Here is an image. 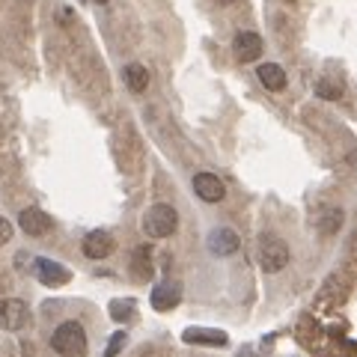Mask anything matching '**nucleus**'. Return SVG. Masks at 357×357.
<instances>
[{
	"instance_id": "nucleus-5",
	"label": "nucleus",
	"mask_w": 357,
	"mask_h": 357,
	"mask_svg": "<svg viewBox=\"0 0 357 357\" xmlns=\"http://www.w3.org/2000/svg\"><path fill=\"white\" fill-rule=\"evenodd\" d=\"M33 274H36V280L42 286H66L72 280V271L69 268H63L60 262H54V259H36V268H33Z\"/></svg>"
},
{
	"instance_id": "nucleus-7",
	"label": "nucleus",
	"mask_w": 357,
	"mask_h": 357,
	"mask_svg": "<svg viewBox=\"0 0 357 357\" xmlns=\"http://www.w3.org/2000/svg\"><path fill=\"white\" fill-rule=\"evenodd\" d=\"M18 227L24 229L30 238H42L45 232H51V215H45L42 208L30 206V208H24L18 215Z\"/></svg>"
},
{
	"instance_id": "nucleus-10",
	"label": "nucleus",
	"mask_w": 357,
	"mask_h": 357,
	"mask_svg": "<svg viewBox=\"0 0 357 357\" xmlns=\"http://www.w3.org/2000/svg\"><path fill=\"white\" fill-rule=\"evenodd\" d=\"M232 51L241 63H253L256 57L262 54V36L259 33H250V30H241L236 39H232Z\"/></svg>"
},
{
	"instance_id": "nucleus-2",
	"label": "nucleus",
	"mask_w": 357,
	"mask_h": 357,
	"mask_svg": "<svg viewBox=\"0 0 357 357\" xmlns=\"http://www.w3.org/2000/svg\"><path fill=\"white\" fill-rule=\"evenodd\" d=\"M176 227H178V215H176V208L167 203H155L146 215H143V232H146L149 238L173 236Z\"/></svg>"
},
{
	"instance_id": "nucleus-8",
	"label": "nucleus",
	"mask_w": 357,
	"mask_h": 357,
	"mask_svg": "<svg viewBox=\"0 0 357 357\" xmlns=\"http://www.w3.org/2000/svg\"><path fill=\"white\" fill-rule=\"evenodd\" d=\"M238 248H241V238H238V232H236V229L218 227V229H211V232H208V250L215 253V256H232Z\"/></svg>"
},
{
	"instance_id": "nucleus-13",
	"label": "nucleus",
	"mask_w": 357,
	"mask_h": 357,
	"mask_svg": "<svg viewBox=\"0 0 357 357\" xmlns=\"http://www.w3.org/2000/svg\"><path fill=\"white\" fill-rule=\"evenodd\" d=\"M256 77H259V84L265 89H271V93H280L286 86V72L277 63H262L259 69H256Z\"/></svg>"
},
{
	"instance_id": "nucleus-1",
	"label": "nucleus",
	"mask_w": 357,
	"mask_h": 357,
	"mask_svg": "<svg viewBox=\"0 0 357 357\" xmlns=\"http://www.w3.org/2000/svg\"><path fill=\"white\" fill-rule=\"evenodd\" d=\"M51 349L60 357H86V331L81 321H63L57 325V331L51 333Z\"/></svg>"
},
{
	"instance_id": "nucleus-14",
	"label": "nucleus",
	"mask_w": 357,
	"mask_h": 357,
	"mask_svg": "<svg viewBox=\"0 0 357 357\" xmlns=\"http://www.w3.org/2000/svg\"><path fill=\"white\" fill-rule=\"evenodd\" d=\"M122 77H126V86L131 89V93H146V86H149V72H146V66L128 63L126 72H122Z\"/></svg>"
},
{
	"instance_id": "nucleus-6",
	"label": "nucleus",
	"mask_w": 357,
	"mask_h": 357,
	"mask_svg": "<svg viewBox=\"0 0 357 357\" xmlns=\"http://www.w3.org/2000/svg\"><path fill=\"white\" fill-rule=\"evenodd\" d=\"M194 194L203 199V203H220L227 197V188L215 173H197L194 176Z\"/></svg>"
},
{
	"instance_id": "nucleus-20",
	"label": "nucleus",
	"mask_w": 357,
	"mask_h": 357,
	"mask_svg": "<svg viewBox=\"0 0 357 357\" xmlns=\"http://www.w3.org/2000/svg\"><path fill=\"white\" fill-rule=\"evenodd\" d=\"M223 3H236V0H223Z\"/></svg>"
},
{
	"instance_id": "nucleus-12",
	"label": "nucleus",
	"mask_w": 357,
	"mask_h": 357,
	"mask_svg": "<svg viewBox=\"0 0 357 357\" xmlns=\"http://www.w3.org/2000/svg\"><path fill=\"white\" fill-rule=\"evenodd\" d=\"M182 340L191 342V345H227L229 342L227 333L218 331V328H188L182 333Z\"/></svg>"
},
{
	"instance_id": "nucleus-9",
	"label": "nucleus",
	"mask_w": 357,
	"mask_h": 357,
	"mask_svg": "<svg viewBox=\"0 0 357 357\" xmlns=\"http://www.w3.org/2000/svg\"><path fill=\"white\" fill-rule=\"evenodd\" d=\"M114 253V236L107 229H93L89 236L84 238V256L86 259H107Z\"/></svg>"
},
{
	"instance_id": "nucleus-4",
	"label": "nucleus",
	"mask_w": 357,
	"mask_h": 357,
	"mask_svg": "<svg viewBox=\"0 0 357 357\" xmlns=\"http://www.w3.org/2000/svg\"><path fill=\"white\" fill-rule=\"evenodd\" d=\"M27 325V304L18 298L0 301V331H21Z\"/></svg>"
},
{
	"instance_id": "nucleus-15",
	"label": "nucleus",
	"mask_w": 357,
	"mask_h": 357,
	"mask_svg": "<svg viewBox=\"0 0 357 357\" xmlns=\"http://www.w3.org/2000/svg\"><path fill=\"white\" fill-rule=\"evenodd\" d=\"M342 93H345V86H342V81H337V77H321L316 84V96L328 98V102H337V98H342Z\"/></svg>"
},
{
	"instance_id": "nucleus-3",
	"label": "nucleus",
	"mask_w": 357,
	"mask_h": 357,
	"mask_svg": "<svg viewBox=\"0 0 357 357\" xmlns=\"http://www.w3.org/2000/svg\"><path fill=\"white\" fill-rule=\"evenodd\" d=\"M259 265L265 274H277L289 265V248L283 238L277 236H262L259 241Z\"/></svg>"
},
{
	"instance_id": "nucleus-19",
	"label": "nucleus",
	"mask_w": 357,
	"mask_h": 357,
	"mask_svg": "<svg viewBox=\"0 0 357 357\" xmlns=\"http://www.w3.org/2000/svg\"><path fill=\"white\" fill-rule=\"evenodd\" d=\"M9 238H13V223H9L6 218H0V248H3Z\"/></svg>"
},
{
	"instance_id": "nucleus-17",
	"label": "nucleus",
	"mask_w": 357,
	"mask_h": 357,
	"mask_svg": "<svg viewBox=\"0 0 357 357\" xmlns=\"http://www.w3.org/2000/svg\"><path fill=\"white\" fill-rule=\"evenodd\" d=\"M340 223H342V211L333 208V211H331V220H328V211H325V218H321L319 227H321V232H337Z\"/></svg>"
},
{
	"instance_id": "nucleus-16",
	"label": "nucleus",
	"mask_w": 357,
	"mask_h": 357,
	"mask_svg": "<svg viewBox=\"0 0 357 357\" xmlns=\"http://www.w3.org/2000/svg\"><path fill=\"white\" fill-rule=\"evenodd\" d=\"M110 319H116V321H128L134 319V301L126 298V301H114L110 304Z\"/></svg>"
},
{
	"instance_id": "nucleus-22",
	"label": "nucleus",
	"mask_w": 357,
	"mask_h": 357,
	"mask_svg": "<svg viewBox=\"0 0 357 357\" xmlns=\"http://www.w3.org/2000/svg\"><path fill=\"white\" fill-rule=\"evenodd\" d=\"M0 137H3V131H0Z\"/></svg>"
},
{
	"instance_id": "nucleus-18",
	"label": "nucleus",
	"mask_w": 357,
	"mask_h": 357,
	"mask_svg": "<svg viewBox=\"0 0 357 357\" xmlns=\"http://www.w3.org/2000/svg\"><path fill=\"white\" fill-rule=\"evenodd\" d=\"M122 345H126V333H114V337H110V342H107V351H105V357H116L119 354V349Z\"/></svg>"
},
{
	"instance_id": "nucleus-21",
	"label": "nucleus",
	"mask_w": 357,
	"mask_h": 357,
	"mask_svg": "<svg viewBox=\"0 0 357 357\" xmlns=\"http://www.w3.org/2000/svg\"><path fill=\"white\" fill-rule=\"evenodd\" d=\"M96 3H107V0H96Z\"/></svg>"
},
{
	"instance_id": "nucleus-11",
	"label": "nucleus",
	"mask_w": 357,
	"mask_h": 357,
	"mask_svg": "<svg viewBox=\"0 0 357 357\" xmlns=\"http://www.w3.org/2000/svg\"><path fill=\"white\" fill-rule=\"evenodd\" d=\"M178 301H182V289H178L176 283H158V286L152 289V295H149L152 310H158V312L176 310Z\"/></svg>"
}]
</instances>
